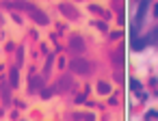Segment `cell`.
<instances>
[{"mask_svg":"<svg viewBox=\"0 0 158 121\" xmlns=\"http://www.w3.org/2000/svg\"><path fill=\"white\" fill-rule=\"evenodd\" d=\"M69 48H72V50H82L85 43H82L80 37H72V39H69Z\"/></svg>","mask_w":158,"mask_h":121,"instance_id":"cell-2","label":"cell"},{"mask_svg":"<svg viewBox=\"0 0 158 121\" xmlns=\"http://www.w3.org/2000/svg\"><path fill=\"white\" fill-rule=\"evenodd\" d=\"M149 41H152V43H158V26L149 33Z\"/></svg>","mask_w":158,"mask_h":121,"instance_id":"cell-4","label":"cell"},{"mask_svg":"<svg viewBox=\"0 0 158 121\" xmlns=\"http://www.w3.org/2000/svg\"><path fill=\"white\" fill-rule=\"evenodd\" d=\"M98 91H100L102 95H106V93H110V84H108V82H100V84H98Z\"/></svg>","mask_w":158,"mask_h":121,"instance_id":"cell-3","label":"cell"},{"mask_svg":"<svg viewBox=\"0 0 158 121\" xmlns=\"http://www.w3.org/2000/svg\"><path fill=\"white\" fill-rule=\"evenodd\" d=\"M11 84H13V87L18 84V69H13V71H11Z\"/></svg>","mask_w":158,"mask_h":121,"instance_id":"cell-6","label":"cell"},{"mask_svg":"<svg viewBox=\"0 0 158 121\" xmlns=\"http://www.w3.org/2000/svg\"><path fill=\"white\" fill-rule=\"evenodd\" d=\"M69 69L76 71V74H87L89 65H87V61H82V58H74V61H69Z\"/></svg>","mask_w":158,"mask_h":121,"instance_id":"cell-1","label":"cell"},{"mask_svg":"<svg viewBox=\"0 0 158 121\" xmlns=\"http://www.w3.org/2000/svg\"><path fill=\"white\" fill-rule=\"evenodd\" d=\"M130 87H132V91H141V82H136L134 78L130 80Z\"/></svg>","mask_w":158,"mask_h":121,"instance_id":"cell-5","label":"cell"}]
</instances>
